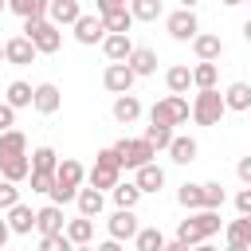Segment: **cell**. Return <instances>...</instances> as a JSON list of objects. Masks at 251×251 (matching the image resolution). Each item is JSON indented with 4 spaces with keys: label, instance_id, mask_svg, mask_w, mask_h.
Listing matches in <instances>:
<instances>
[{
    "label": "cell",
    "instance_id": "cell-1",
    "mask_svg": "<svg viewBox=\"0 0 251 251\" xmlns=\"http://www.w3.org/2000/svg\"><path fill=\"white\" fill-rule=\"evenodd\" d=\"M82 180H86V169H82L75 157H63V161H59V169H55V188H51L47 196H51L55 204H71V200L78 196Z\"/></svg>",
    "mask_w": 251,
    "mask_h": 251
},
{
    "label": "cell",
    "instance_id": "cell-2",
    "mask_svg": "<svg viewBox=\"0 0 251 251\" xmlns=\"http://www.w3.org/2000/svg\"><path fill=\"white\" fill-rule=\"evenodd\" d=\"M227 114V102L216 86H200L192 98V122L196 126H220V118Z\"/></svg>",
    "mask_w": 251,
    "mask_h": 251
},
{
    "label": "cell",
    "instance_id": "cell-3",
    "mask_svg": "<svg viewBox=\"0 0 251 251\" xmlns=\"http://www.w3.org/2000/svg\"><path fill=\"white\" fill-rule=\"evenodd\" d=\"M86 180H90L94 188H102V192H110V188L122 180V157H118V149H114V145L94 153V169L86 173Z\"/></svg>",
    "mask_w": 251,
    "mask_h": 251
},
{
    "label": "cell",
    "instance_id": "cell-4",
    "mask_svg": "<svg viewBox=\"0 0 251 251\" xmlns=\"http://www.w3.org/2000/svg\"><path fill=\"white\" fill-rule=\"evenodd\" d=\"M24 35L39 47V55H55V51L63 47V31H59V24H55V20H47V16L24 20Z\"/></svg>",
    "mask_w": 251,
    "mask_h": 251
},
{
    "label": "cell",
    "instance_id": "cell-5",
    "mask_svg": "<svg viewBox=\"0 0 251 251\" xmlns=\"http://www.w3.org/2000/svg\"><path fill=\"white\" fill-rule=\"evenodd\" d=\"M188 118H192L188 98L184 94H173V90H169V98L153 102V110H149V122H165V126H184Z\"/></svg>",
    "mask_w": 251,
    "mask_h": 251
},
{
    "label": "cell",
    "instance_id": "cell-6",
    "mask_svg": "<svg viewBox=\"0 0 251 251\" xmlns=\"http://www.w3.org/2000/svg\"><path fill=\"white\" fill-rule=\"evenodd\" d=\"M114 149H118V157H122V169H141L145 161L157 157V149H153L145 137H122V141H114Z\"/></svg>",
    "mask_w": 251,
    "mask_h": 251
},
{
    "label": "cell",
    "instance_id": "cell-7",
    "mask_svg": "<svg viewBox=\"0 0 251 251\" xmlns=\"http://www.w3.org/2000/svg\"><path fill=\"white\" fill-rule=\"evenodd\" d=\"M165 27H169V35H173L176 43H192V35L200 31V24H196V12H192V8H176V12L165 20Z\"/></svg>",
    "mask_w": 251,
    "mask_h": 251
},
{
    "label": "cell",
    "instance_id": "cell-8",
    "mask_svg": "<svg viewBox=\"0 0 251 251\" xmlns=\"http://www.w3.org/2000/svg\"><path fill=\"white\" fill-rule=\"evenodd\" d=\"M71 27H75V39L86 43V47H94V43L106 39V20H102V16H78Z\"/></svg>",
    "mask_w": 251,
    "mask_h": 251
},
{
    "label": "cell",
    "instance_id": "cell-9",
    "mask_svg": "<svg viewBox=\"0 0 251 251\" xmlns=\"http://www.w3.org/2000/svg\"><path fill=\"white\" fill-rule=\"evenodd\" d=\"M133 78H137V75H133L129 63H110V67L102 71V86H106L110 94H126V90L133 86Z\"/></svg>",
    "mask_w": 251,
    "mask_h": 251
},
{
    "label": "cell",
    "instance_id": "cell-10",
    "mask_svg": "<svg viewBox=\"0 0 251 251\" xmlns=\"http://www.w3.org/2000/svg\"><path fill=\"white\" fill-rule=\"evenodd\" d=\"M35 55H39V47H35L27 35H16V39L4 43V59H8L12 67H27V63H35Z\"/></svg>",
    "mask_w": 251,
    "mask_h": 251
},
{
    "label": "cell",
    "instance_id": "cell-11",
    "mask_svg": "<svg viewBox=\"0 0 251 251\" xmlns=\"http://www.w3.org/2000/svg\"><path fill=\"white\" fill-rule=\"evenodd\" d=\"M129 51H133L129 31H106V39H102V55H106L110 63H126Z\"/></svg>",
    "mask_w": 251,
    "mask_h": 251
},
{
    "label": "cell",
    "instance_id": "cell-12",
    "mask_svg": "<svg viewBox=\"0 0 251 251\" xmlns=\"http://www.w3.org/2000/svg\"><path fill=\"white\" fill-rule=\"evenodd\" d=\"M67 227V220H63V204H43L39 212H35V231L39 235H51V231H63Z\"/></svg>",
    "mask_w": 251,
    "mask_h": 251
},
{
    "label": "cell",
    "instance_id": "cell-13",
    "mask_svg": "<svg viewBox=\"0 0 251 251\" xmlns=\"http://www.w3.org/2000/svg\"><path fill=\"white\" fill-rule=\"evenodd\" d=\"M224 239L231 251H251V216H239L224 227Z\"/></svg>",
    "mask_w": 251,
    "mask_h": 251
},
{
    "label": "cell",
    "instance_id": "cell-14",
    "mask_svg": "<svg viewBox=\"0 0 251 251\" xmlns=\"http://www.w3.org/2000/svg\"><path fill=\"white\" fill-rule=\"evenodd\" d=\"M110 235H114L118 243L137 235V216H133V208H114V216H110Z\"/></svg>",
    "mask_w": 251,
    "mask_h": 251
},
{
    "label": "cell",
    "instance_id": "cell-15",
    "mask_svg": "<svg viewBox=\"0 0 251 251\" xmlns=\"http://www.w3.org/2000/svg\"><path fill=\"white\" fill-rule=\"evenodd\" d=\"M133 173H137L133 180H137V188H141V192H161V188H165V169H161L157 161H145V165H141V169H133Z\"/></svg>",
    "mask_w": 251,
    "mask_h": 251
},
{
    "label": "cell",
    "instance_id": "cell-16",
    "mask_svg": "<svg viewBox=\"0 0 251 251\" xmlns=\"http://www.w3.org/2000/svg\"><path fill=\"white\" fill-rule=\"evenodd\" d=\"M176 165H192L196 161V153H200V145H196V137H184V133H176L173 141H169V149H165Z\"/></svg>",
    "mask_w": 251,
    "mask_h": 251
},
{
    "label": "cell",
    "instance_id": "cell-17",
    "mask_svg": "<svg viewBox=\"0 0 251 251\" xmlns=\"http://www.w3.org/2000/svg\"><path fill=\"white\" fill-rule=\"evenodd\" d=\"M78 16H82L78 0H51V4H47V20H55L59 27H71Z\"/></svg>",
    "mask_w": 251,
    "mask_h": 251
},
{
    "label": "cell",
    "instance_id": "cell-18",
    "mask_svg": "<svg viewBox=\"0 0 251 251\" xmlns=\"http://www.w3.org/2000/svg\"><path fill=\"white\" fill-rule=\"evenodd\" d=\"M192 51H196V59H220L224 55V39L212 35V31H196L192 35Z\"/></svg>",
    "mask_w": 251,
    "mask_h": 251
},
{
    "label": "cell",
    "instance_id": "cell-19",
    "mask_svg": "<svg viewBox=\"0 0 251 251\" xmlns=\"http://www.w3.org/2000/svg\"><path fill=\"white\" fill-rule=\"evenodd\" d=\"M39 114H55L59 106H63V94H59V86L55 82H39L35 86V102H31Z\"/></svg>",
    "mask_w": 251,
    "mask_h": 251
},
{
    "label": "cell",
    "instance_id": "cell-20",
    "mask_svg": "<svg viewBox=\"0 0 251 251\" xmlns=\"http://www.w3.org/2000/svg\"><path fill=\"white\" fill-rule=\"evenodd\" d=\"M145 192L137 188V180H118L114 188H110V200H114V208H137V200H141Z\"/></svg>",
    "mask_w": 251,
    "mask_h": 251
},
{
    "label": "cell",
    "instance_id": "cell-21",
    "mask_svg": "<svg viewBox=\"0 0 251 251\" xmlns=\"http://www.w3.org/2000/svg\"><path fill=\"white\" fill-rule=\"evenodd\" d=\"M8 227H12V235H27L31 227H35V212L20 200V204H12L8 208Z\"/></svg>",
    "mask_w": 251,
    "mask_h": 251
},
{
    "label": "cell",
    "instance_id": "cell-22",
    "mask_svg": "<svg viewBox=\"0 0 251 251\" xmlns=\"http://www.w3.org/2000/svg\"><path fill=\"white\" fill-rule=\"evenodd\" d=\"M67 235H71L75 247L94 243V216H82V212H78V220H67Z\"/></svg>",
    "mask_w": 251,
    "mask_h": 251
},
{
    "label": "cell",
    "instance_id": "cell-23",
    "mask_svg": "<svg viewBox=\"0 0 251 251\" xmlns=\"http://www.w3.org/2000/svg\"><path fill=\"white\" fill-rule=\"evenodd\" d=\"M126 63L133 67V75H137V78H145V75H153V71H157V51H153V47H133Z\"/></svg>",
    "mask_w": 251,
    "mask_h": 251
},
{
    "label": "cell",
    "instance_id": "cell-24",
    "mask_svg": "<svg viewBox=\"0 0 251 251\" xmlns=\"http://www.w3.org/2000/svg\"><path fill=\"white\" fill-rule=\"evenodd\" d=\"M141 118V102L126 90V94H118L114 98V122H122V126H129V122H137Z\"/></svg>",
    "mask_w": 251,
    "mask_h": 251
},
{
    "label": "cell",
    "instance_id": "cell-25",
    "mask_svg": "<svg viewBox=\"0 0 251 251\" xmlns=\"http://www.w3.org/2000/svg\"><path fill=\"white\" fill-rule=\"evenodd\" d=\"M0 176H8V180H27L31 176V157L27 153H20V157H8V161H0Z\"/></svg>",
    "mask_w": 251,
    "mask_h": 251
},
{
    "label": "cell",
    "instance_id": "cell-26",
    "mask_svg": "<svg viewBox=\"0 0 251 251\" xmlns=\"http://www.w3.org/2000/svg\"><path fill=\"white\" fill-rule=\"evenodd\" d=\"M75 204H78V212L82 216H98L102 208H106V196H102V188H78V196H75Z\"/></svg>",
    "mask_w": 251,
    "mask_h": 251
},
{
    "label": "cell",
    "instance_id": "cell-27",
    "mask_svg": "<svg viewBox=\"0 0 251 251\" xmlns=\"http://www.w3.org/2000/svg\"><path fill=\"white\" fill-rule=\"evenodd\" d=\"M224 102H227V110H235V114L251 110V82H231V86L224 90Z\"/></svg>",
    "mask_w": 251,
    "mask_h": 251
},
{
    "label": "cell",
    "instance_id": "cell-28",
    "mask_svg": "<svg viewBox=\"0 0 251 251\" xmlns=\"http://www.w3.org/2000/svg\"><path fill=\"white\" fill-rule=\"evenodd\" d=\"M20 153H27V137L12 126V129H4L0 133V161H8V157H20Z\"/></svg>",
    "mask_w": 251,
    "mask_h": 251
},
{
    "label": "cell",
    "instance_id": "cell-29",
    "mask_svg": "<svg viewBox=\"0 0 251 251\" xmlns=\"http://www.w3.org/2000/svg\"><path fill=\"white\" fill-rule=\"evenodd\" d=\"M165 86H169L173 94H188V86H192V67H184V63L169 67V71H165Z\"/></svg>",
    "mask_w": 251,
    "mask_h": 251
},
{
    "label": "cell",
    "instance_id": "cell-30",
    "mask_svg": "<svg viewBox=\"0 0 251 251\" xmlns=\"http://www.w3.org/2000/svg\"><path fill=\"white\" fill-rule=\"evenodd\" d=\"M4 102H12L16 110H24V106H31V102H35V86L16 78V82H8V90H4Z\"/></svg>",
    "mask_w": 251,
    "mask_h": 251
},
{
    "label": "cell",
    "instance_id": "cell-31",
    "mask_svg": "<svg viewBox=\"0 0 251 251\" xmlns=\"http://www.w3.org/2000/svg\"><path fill=\"white\" fill-rule=\"evenodd\" d=\"M169 239L161 235V227H137V235H133V247L137 251H161Z\"/></svg>",
    "mask_w": 251,
    "mask_h": 251
},
{
    "label": "cell",
    "instance_id": "cell-32",
    "mask_svg": "<svg viewBox=\"0 0 251 251\" xmlns=\"http://www.w3.org/2000/svg\"><path fill=\"white\" fill-rule=\"evenodd\" d=\"M47 4L51 0H8V12H16L20 20H35V16H47Z\"/></svg>",
    "mask_w": 251,
    "mask_h": 251
},
{
    "label": "cell",
    "instance_id": "cell-33",
    "mask_svg": "<svg viewBox=\"0 0 251 251\" xmlns=\"http://www.w3.org/2000/svg\"><path fill=\"white\" fill-rule=\"evenodd\" d=\"M216 59H196V67H192V86L200 90V86H216Z\"/></svg>",
    "mask_w": 251,
    "mask_h": 251
},
{
    "label": "cell",
    "instance_id": "cell-34",
    "mask_svg": "<svg viewBox=\"0 0 251 251\" xmlns=\"http://www.w3.org/2000/svg\"><path fill=\"white\" fill-rule=\"evenodd\" d=\"M173 137H176V133H173V126H165V122H149V126H145V141H149L153 149H169Z\"/></svg>",
    "mask_w": 251,
    "mask_h": 251
},
{
    "label": "cell",
    "instance_id": "cell-35",
    "mask_svg": "<svg viewBox=\"0 0 251 251\" xmlns=\"http://www.w3.org/2000/svg\"><path fill=\"white\" fill-rule=\"evenodd\" d=\"M196 224H200V231H204V239H212L220 227H224V220H220V208H196V216H192Z\"/></svg>",
    "mask_w": 251,
    "mask_h": 251
},
{
    "label": "cell",
    "instance_id": "cell-36",
    "mask_svg": "<svg viewBox=\"0 0 251 251\" xmlns=\"http://www.w3.org/2000/svg\"><path fill=\"white\" fill-rule=\"evenodd\" d=\"M102 20H106V31H129V27H133V12H129V4H122V8L106 12Z\"/></svg>",
    "mask_w": 251,
    "mask_h": 251
},
{
    "label": "cell",
    "instance_id": "cell-37",
    "mask_svg": "<svg viewBox=\"0 0 251 251\" xmlns=\"http://www.w3.org/2000/svg\"><path fill=\"white\" fill-rule=\"evenodd\" d=\"M176 200H180V208H188V212H196V208H204V188L200 184H180V192H176Z\"/></svg>",
    "mask_w": 251,
    "mask_h": 251
},
{
    "label": "cell",
    "instance_id": "cell-38",
    "mask_svg": "<svg viewBox=\"0 0 251 251\" xmlns=\"http://www.w3.org/2000/svg\"><path fill=\"white\" fill-rule=\"evenodd\" d=\"M176 239L184 243V247H196V243H208L204 239V231H200V224L188 216V220H180V227H176Z\"/></svg>",
    "mask_w": 251,
    "mask_h": 251
},
{
    "label": "cell",
    "instance_id": "cell-39",
    "mask_svg": "<svg viewBox=\"0 0 251 251\" xmlns=\"http://www.w3.org/2000/svg\"><path fill=\"white\" fill-rule=\"evenodd\" d=\"M129 12H133V20L153 24V20L161 16V0H129Z\"/></svg>",
    "mask_w": 251,
    "mask_h": 251
},
{
    "label": "cell",
    "instance_id": "cell-40",
    "mask_svg": "<svg viewBox=\"0 0 251 251\" xmlns=\"http://www.w3.org/2000/svg\"><path fill=\"white\" fill-rule=\"evenodd\" d=\"M31 169H47V173H55V169H59V153H55L51 145H39V149L31 153Z\"/></svg>",
    "mask_w": 251,
    "mask_h": 251
},
{
    "label": "cell",
    "instance_id": "cell-41",
    "mask_svg": "<svg viewBox=\"0 0 251 251\" xmlns=\"http://www.w3.org/2000/svg\"><path fill=\"white\" fill-rule=\"evenodd\" d=\"M200 188H204V208H224L227 192H224V184H220V180H208V184H200Z\"/></svg>",
    "mask_w": 251,
    "mask_h": 251
},
{
    "label": "cell",
    "instance_id": "cell-42",
    "mask_svg": "<svg viewBox=\"0 0 251 251\" xmlns=\"http://www.w3.org/2000/svg\"><path fill=\"white\" fill-rule=\"evenodd\" d=\"M31 192H51L55 188V173H47V169H31Z\"/></svg>",
    "mask_w": 251,
    "mask_h": 251
},
{
    "label": "cell",
    "instance_id": "cell-43",
    "mask_svg": "<svg viewBox=\"0 0 251 251\" xmlns=\"http://www.w3.org/2000/svg\"><path fill=\"white\" fill-rule=\"evenodd\" d=\"M12 204H20V188H16V180H8V176H4V180H0V208L8 212Z\"/></svg>",
    "mask_w": 251,
    "mask_h": 251
},
{
    "label": "cell",
    "instance_id": "cell-44",
    "mask_svg": "<svg viewBox=\"0 0 251 251\" xmlns=\"http://www.w3.org/2000/svg\"><path fill=\"white\" fill-rule=\"evenodd\" d=\"M235 212H239V216H251V184H243V188L235 192Z\"/></svg>",
    "mask_w": 251,
    "mask_h": 251
},
{
    "label": "cell",
    "instance_id": "cell-45",
    "mask_svg": "<svg viewBox=\"0 0 251 251\" xmlns=\"http://www.w3.org/2000/svg\"><path fill=\"white\" fill-rule=\"evenodd\" d=\"M12 126H16V106L12 102H0V133L12 129Z\"/></svg>",
    "mask_w": 251,
    "mask_h": 251
},
{
    "label": "cell",
    "instance_id": "cell-46",
    "mask_svg": "<svg viewBox=\"0 0 251 251\" xmlns=\"http://www.w3.org/2000/svg\"><path fill=\"white\" fill-rule=\"evenodd\" d=\"M235 176H239L243 184H251V157H239V165H235Z\"/></svg>",
    "mask_w": 251,
    "mask_h": 251
},
{
    "label": "cell",
    "instance_id": "cell-47",
    "mask_svg": "<svg viewBox=\"0 0 251 251\" xmlns=\"http://www.w3.org/2000/svg\"><path fill=\"white\" fill-rule=\"evenodd\" d=\"M126 0H94V8H98V16H106V12H114V8H122Z\"/></svg>",
    "mask_w": 251,
    "mask_h": 251
},
{
    "label": "cell",
    "instance_id": "cell-48",
    "mask_svg": "<svg viewBox=\"0 0 251 251\" xmlns=\"http://www.w3.org/2000/svg\"><path fill=\"white\" fill-rule=\"evenodd\" d=\"M8 235H12V227H8V220H0V247L8 243Z\"/></svg>",
    "mask_w": 251,
    "mask_h": 251
},
{
    "label": "cell",
    "instance_id": "cell-49",
    "mask_svg": "<svg viewBox=\"0 0 251 251\" xmlns=\"http://www.w3.org/2000/svg\"><path fill=\"white\" fill-rule=\"evenodd\" d=\"M243 39H247V43H251V20H247V24H243Z\"/></svg>",
    "mask_w": 251,
    "mask_h": 251
},
{
    "label": "cell",
    "instance_id": "cell-50",
    "mask_svg": "<svg viewBox=\"0 0 251 251\" xmlns=\"http://www.w3.org/2000/svg\"><path fill=\"white\" fill-rule=\"evenodd\" d=\"M196 4H200V0H180V8H196Z\"/></svg>",
    "mask_w": 251,
    "mask_h": 251
},
{
    "label": "cell",
    "instance_id": "cell-51",
    "mask_svg": "<svg viewBox=\"0 0 251 251\" xmlns=\"http://www.w3.org/2000/svg\"><path fill=\"white\" fill-rule=\"evenodd\" d=\"M220 4H227V8H235V4H243V0H220Z\"/></svg>",
    "mask_w": 251,
    "mask_h": 251
},
{
    "label": "cell",
    "instance_id": "cell-52",
    "mask_svg": "<svg viewBox=\"0 0 251 251\" xmlns=\"http://www.w3.org/2000/svg\"><path fill=\"white\" fill-rule=\"evenodd\" d=\"M4 12H8V0H0V16H4Z\"/></svg>",
    "mask_w": 251,
    "mask_h": 251
},
{
    "label": "cell",
    "instance_id": "cell-53",
    "mask_svg": "<svg viewBox=\"0 0 251 251\" xmlns=\"http://www.w3.org/2000/svg\"><path fill=\"white\" fill-rule=\"evenodd\" d=\"M0 63H8V59H4V43H0Z\"/></svg>",
    "mask_w": 251,
    "mask_h": 251
},
{
    "label": "cell",
    "instance_id": "cell-54",
    "mask_svg": "<svg viewBox=\"0 0 251 251\" xmlns=\"http://www.w3.org/2000/svg\"><path fill=\"white\" fill-rule=\"evenodd\" d=\"M243 4H251V0H243Z\"/></svg>",
    "mask_w": 251,
    "mask_h": 251
},
{
    "label": "cell",
    "instance_id": "cell-55",
    "mask_svg": "<svg viewBox=\"0 0 251 251\" xmlns=\"http://www.w3.org/2000/svg\"><path fill=\"white\" fill-rule=\"evenodd\" d=\"M126 4H129V0H126Z\"/></svg>",
    "mask_w": 251,
    "mask_h": 251
}]
</instances>
